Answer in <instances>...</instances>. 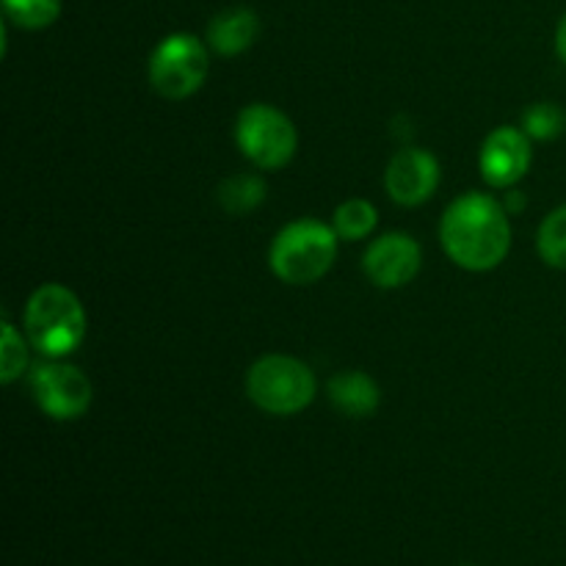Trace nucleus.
<instances>
[{"label": "nucleus", "mask_w": 566, "mask_h": 566, "mask_svg": "<svg viewBox=\"0 0 566 566\" xmlns=\"http://www.w3.org/2000/svg\"><path fill=\"white\" fill-rule=\"evenodd\" d=\"M440 243L459 269L473 274L497 269L512 252V221L506 205L490 193H462L442 216Z\"/></svg>", "instance_id": "f257e3e1"}, {"label": "nucleus", "mask_w": 566, "mask_h": 566, "mask_svg": "<svg viewBox=\"0 0 566 566\" xmlns=\"http://www.w3.org/2000/svg\"><path fill=\"white\" fill-rule=\"evenodd\" d=\"M22 329L39 354L48 359H64L75 354L86 337V310L70 287L48 282L28 298Z\"/></svg>", "instance_id": "f03ea898"}, {"label": "nucleus", "mask_w": 566, "mask_h": 566, "mask_svg": "<svg viewBox=\"0 0 566 566\" xmlns=\"http://www.w3.org/2000/svg\"><path fill=\"white\" fill-rule=\"evenodd\" d=\"M340 235L318 219H298L282 227L269 249V265L287 285H313L324 280L337 260Z\"/></svg>", "instance_id": "7ed1b4c3"}, {"label": "nucleus", "mask_w": 566, "mask_h": 566, "mask_svg": "<svg viewBox=\"0 0 566 566\" xmlns=\"http://www.w3.org/2000/svg\"><path fill=\"white\" fill-rule=\"evenodd\" d=\"M318 381L310 365L287 354H265L249 368L247 396L265 415L291 418L315 401Z\"/></svg>", "instance_id": "20e7f679"}, {"label": "nucleus", "mask_w": 566, "mask_h": 566, "mask_svg": "<svg viewBox=\"0 0 566 566\" xmlns=\"http://www.w3.org/2000/svg\"><path fill=\"white\" fill-rule=\"evenodd\" d=\"M235 144L258 169L280 171L296 158L298 133L285 111L269 103H252L238 114Z\"/></svg>", "instance_id": "39448f33"}, {"label": "nucleus", "mask_w": 566, "mask_h": 566, "mask_svg": "<svg viewBox=\"0 0 566 566\" xmlns=\"http://www.w3.org/2000/svg\"><path fill=\"white\" fill-rule=\"evenodd\" d=\"M210 72V55L205 42L193 33H169L160 39L147 64L153 92L166 99H186L205 86Z\"/></svg>", "instance_id": "423d86ee"}, {"label": "nucleus", "mask_w": 566, "mask_h": 566, "mask_svg": "<svg viewBox=\"0 0 566 566\" xmlns=\"http://www.w3.org/2000/svg\"><path fill=\"white\" fill-rule=\"evenodd\" d=\"M31 390L33 398H36V407L48 418L61 420V423L83 418L92 407V381H88V376L75 365L59 363V359H50V363L33 368Z\"/></svg>", "instance_id": "0eeeda50"}, {"label": "nucleus", "mask_w": 566, "mask_h": 566, "mask_svg": "<svg viewBox=\"0 0 566 566\" xmlns=\"http://www.w3.org/2000/svg\"><path fill=\"white\" fill-rule=\"evenodd\" d=\"M531 164H534V149L523 127L501 125L481 144L479 169L492 188H514L528 175Z\"/></svg>", "instance_id": "6e6552de"}, {"label": "nucleus", "mask_w": 566, "mask_h": 566, "mask_svg": "<svg viewBox=\"0 0 566 566\" xmlns=\"http://www.w3.org/2000/svg\"><path fill=\"white\" fill-rule=\"evenodd\" d=\"M440 160L420 147L398 149L385 171V188L390 199L403 208L426 205L440 188Z\"/></svg>", "instance_id": "1a4fd4ad"}, {"label": "nucleus", "mask_w": 566, "mask_h": 566, "mask_svg": "<svg viewBox=\"0 0 566 566\" xmlns=\"http://www.w3.org/2000/svg\"><path fill=\"white\" fill-rule=\"evenodd\" d=\"M420 265H423V252L409 232H385L370 243L363 258L365 276L385 291L409 285L420 274Z\"/></svg>", "instance_id": "9d476101"}, {"label": "nucleus", "mask_w": 566, "mask_h": 566, "mask_svg": "<svg viewBox=\"0 0 566 566\" xmlns=\"http://www.w3.org/2000/svg\"><path fill=\"white\" fill-rule=\"evenodd\" d=\"M260 36V17L247 6H235L221 14H216L208 25V44L213 53L232 59L241 55L258 42Z\"/></svg>", "instance_id": "9b49d317"}, {"label": "nucleus", "mask_w": 566, "mask_h": 566, "mask_svg": "<svg viewBox=\"0 0 566 566\" xmlns=\"http://www.w3.org/2000/svg\"><path fill=\"white\" fill-rule=\"evenodd\" d=\"M329 401L346 418H370L379 409L381 390L365 370H340L329 379Z\"/></svg>", "instance_id": "f8f14e48"}, {"label": "nucleus", "mask_w": 566, "mask_h": 566, "mask_svg": "<svg viewBox=\"0 0 566 566\" xmlns=\"http://www.w3.org/2000/svg\"><path fill=\"white\" fill-rule=\"evenodd\" d=\"M269 186L258 175H232L219 186V205L230 216H247L265 202Z\"/></svg>", "instance_id": "ddd939ff"}, {"label": "nucleus", "mask_w": 566, "mask_h": 566, "mask_svg": "<svg viewBox=\"0 0 566 566\" xmlns=\"http://www.w3.org/2000/svg\"><path fill=\"white\" fill-rule=\"evenodd\" d=\"M379 224V210L368 199H346L332 216V227L340 235V241H363Z\"/></svg>", "instance_id": "4468645a"}, {"label": "nucleus", "mask_w": 566, "mask_h": 566, "mask_svg": "<svg viewBox=\"0 0 566 566\" xmlns=\"http://www.w3.org/2000/svg\"><path fill=\"white\" fill-rule=\"evenodd\" d=\"M536 249L551 269L566 271V205L545 216L536 232Z\"/></svg>", "instance_id": "2eb2a0df"}, {"label": "nucleus", "mask_w": 566, "mask_h": 566, "mask_svg": "<svg viewBox=\"0 0 566 566\" xmlns=\"http://www.w3.org/2000/svg\"><path fill=\"white\" fill-rule=\"evenodd\" d=\"M3 11L14 25L42 31L61 17V0H3Z\"/></svg>", "instance_id": "dca6fc26"}, {"label": "nucleus", "mask_w": 566, "mask_h": 566, "mask_svg": "<svg viewBox=\"0 0 566 566\" xmlns=\"http://www.w3.org/2000/svg\"><path fill=\"white\" fill-rule=\"evenodd\" d=\"M523 127L536 142H553L564 133V111L556 103H534L523 111Z\"/></svg>", "instance_id": "f3484780"}, {"label": "nucleus", "mask_w": 566, "mask_h": 566, "mask_svg": "<svg viewBox=\"0 0 566 566\" xmlns=\"http://www.w3.org/2000/svg\"><path fill=\"white\" fill-rule=\"evenodd\" d=\"M28 370V343L22 340L20 332L6 321L3 324V343H0V381L14 385Z\"/></svg>", "instance_id": "a211bd4d"}, {"label": "nucleus", "mask_w": 566, "mask_h": 566, "mask_svg": "<svg viewBox=\"0 0 566 566\" xmlns=\"http://www.w3.org/2000/svg\"><path fill=\"white\" fill-rule=\"evenodd\" d=\"M556 53H558V59L566 64V14L562 17V22H558V28H556Z\"/></svg>", "instance_id": "6ab92c4d"}, {"label": "nucleus", "mask_w": 566, "mask_h": 566, "mask_svg": "<svg viewBox=\"0 0 566 566\" xmlns=\"http://www.w3.org/2000/svg\"><path fill=\"white\" fill-rule=\"evenodd\" d=\"M523 205H525L523 193H520V191H509V197H506V210H509V216L517 213V210H523Z\"/></svg>", "instance_id": "aec40b11"}]
</instances>
